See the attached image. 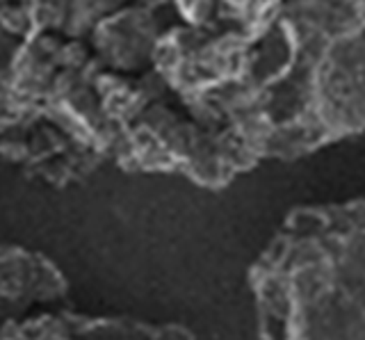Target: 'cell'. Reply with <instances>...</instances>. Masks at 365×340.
Returning a JSON list of instances; mask_svg holds the SVG:
<instances>
[{"instance_id":"cell-5","label":"cell","mask_w":365,"mask_h":340,"mask_svg":"<svg viewBox=\"0 0 365 340\" xmlns=\"http://www.w3.org/2000/svg\"><path fill=\"white\" fill-rule=\"evenodd\" d=\"M0 338H194V331L176 322H151L130 315H89L53 306L0 329Z\"/></svg>"},{"instance_id":"cell-6","label":"cell","mask_w":365,"mask_h":340,"mask_svg":"<svg viewBox=\"0 0 365 340\" xmlns=\"http://www.w3.org/2000/svg\"><path fill=\"white\" fill-rule=\"evenodd\" d=\"M23 41V35L0 24V133L9 128L11 123H16L21 112L11 92V62L19 43Z\"/></svg>"},{"instance_id":"cell-1","label":"cell","mask_w":365,"mask_h":340,"mask_svg":"<svg viewBox=\"0 0 365 340\" xmlns=\"http://www.w3.org/2000/svg\"><path fill=\"white\" fill-rule=\"evenodd\" d=\"M235 135L258 167L365 135V0H283L251 53Z\"/></svg>"},{"instance_id":"cell-2","label":"cell","mask_w":365,"mask_h":340,"mask_svg":"<svg viewBox=\"0 0 365 340\" xmlns=\"http://www.w3.org/2000/svg\"><path fill=\"white\" fill-rule=\"evenodd\" d=\"M247 288L260 338H365V197L290 208Z\"/></svg>"},{"instance_id":"cell-3","label":"cell","mask_w":365,"mask_h":340,"mask_svg":"<svg viewBox=\"0 0 365 340\" xmlns=\"http://www.w3.org/2000/svg\"><path fill=\"white\" fill-rule=\"evenodd\" d=\"M0 155L23 176L43 185L68 187L108 163L85 135L43 108H32L0 133Z\"/></svg>"},{"instance_id":"cell-4","label":"cell","mask_w":365,"mask_h":340,"mask_svg":"<svg viewBox=\"0 0 365 340\" xmlns=\"http://www.w3.org/2000/svg\"><path fill=\"white\" fill-rule=\"evenodd\" d=\"M71 283L46 254L23 244H0V329L32 313L62 306Z\"/></svg>"},{"instance_id":"cell-7","label":"cell","mask_w":365,"mask_h":340,"mask_svg":"<svg viewBox=\"0 0 365 340\" xmlns=\"http://www.w3.org/2000/svg\"><path fill=\"white\" fill-rule=\"evenodd\" d=\"M14 3H19V0H0V12H3L5 7H9V5H14Z\"/></svg>"}]
</instances>
